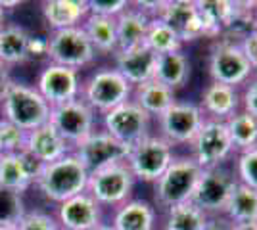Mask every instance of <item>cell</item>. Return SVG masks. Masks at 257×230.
Instances as JSON below:
<instances>
[{
    "mask_svg": "<svg viewBox=\"0 0 257 230\" xmlns=\"http://www.w3.org/2000/svg\"><path fill=\"white\" fill-rule=\"evenodd\" d=\"M88 171L77 159L73 152L64 155L62 159L43 165V171L37 178L35 186L48 201L62 203L69 197H75L86 192Z\"/></svg>",
    "mask_w": 257,
    "mask_h": 230,
    "instance_id": "6da1fadb",
    "label": "cell"
},
{
    "mask_svg": "<svg viewBox=\"0 0 257 230\" xmlns=\"http://www.w3.org/2000/svg\"><path fill=\"white\" fill-rule=\"evenodd\" d=\"M0 110L2 119L18 125L22 131L31 132L50 121L52 108L35 87L14 81L8 94L0 102Z\"/></svg>",
    "mask_w": 257,
    "mask_h": 230,
    "instance_id": "7a4b0ae2",
    "label": "cell"
},
{
    "mask_svg": "<svg viewBox=\"0 0 257 230\" xmlns=\"http://www.w3.org/2000/svg\"><path fill=\"white\" fill-rule=\"evenodd\" d=\"M202 169L190 155L175 157L167 171L154 182V199L156 205L167 209L190 201L194 188L200 180Z\"/></svg>",
    "mask_w": 257,
    "mask_h": 230,
    "instance_id": "3957f363",
    "label": "cell"
},
{
    "mask_svg": "<svg viewBox=\"0 0 257 230\" xmlns=\"http://www.w3.org/2000/svg\"><path fill=\"white\" fill-rule=\"evenodd\" d=\"M131 96H133V87L119 75L115 67L96 69L81 88V100L100 115L128 102Z\"/></svg>",
    "mask_w": 257,
    "mask_h": 230,
    "instance_id": "277c9868",
    "label": "cell"
},
{
    "mask_svg": "<svg viewBox=\"0 0 257 230\" xmlns=\"http://www.w3.org/2000/svg\"><path fill=\"white\" fill-rule=\"evenodd\" d=\"M207 69H209V77L213 83H221V85L234 88L246 85L255 71L242 52L240 43L230 41V39L215 41L209 52Z\"/></svg>",
    "mask_w": 257,
    "mask_h": 230,
    "instance_id": "5b68a950",
    "label": "cell"
},
{
    "mask_svg": "<svg viewBox=\"0 0 257 230\" xmlns=\"http://www.w3.org/2000/svg\"><path fill=\"white\" fill-rule=\"evenodd\" d=\"M137 178L127 163H115L88 173L86 194L96 199L100 207H119L131 199Z\"/></svg>",
    "mask_w": 257,
    "mask_h": 230,
    "instance_id": "8992f818",
    "label": "cell"
},
{
    "mask_svg": "<svg viewBox=\"0 0 257 230\" xmlns=\"http://www.w3.org/2000/svg\"><path fill=\"white\" fill-rule=\"evenodd\" d=\"M173 159H175V152L171 144L163 140L160 134H150L142 142L131 148L125 163L137 180L156 182L167 171Z\"/></svg>",
    "mask_w": 257,
    "mask_h": 230,
    "instance_id": "52a82bcc",
    "label": "cell"
},
{
    "mask_svg": "<svg viewBox=\"0 0 257 230\" xmlns=\"http://www.w3.org/2000/svg\"><path fill=\"white\" fill-rule=\"evenodd\" d=\"M188 146H190V157L202 171L223 167L226 159H230L234 153L223 121L205 119Z\"/></svg>",
    "mask_w": 257,
    "mask_h": 230,
    "instance_id": "ba28073f",
    "label": "cell"
},
{
    "mask_svg": "<svg viewBox=\"0 0 257 230\" xmlns=\"http://www.w3.org/2000/svg\"><path fill=\"white\" fill-rule=\"evenodd\" d=\"M236 184L238 180L234 173L228 171L225 165L215 167V169H205L200 175V180L194 188L190 201L198 209H202L207 217L223 215Z\"/></svg>",
    "mask_w": 257,
    "mask_h": 230,
    "instance_id": "9c48e42d",
    "label": "cell"
},
{
    "mask_svg": "<svg viewBox=\"0 0 257 230\" xmlns=\"http://www.w3.org/2000/svg\"><path fill=\"white\" fill-rule=\"evenodd\" d=\"M96 58V50L90 44L83 27H71L52 31L48 37V60L50 64L69 69H81L90 66Z\"/></svg>",
    "mask_w": 257,
    "mask_h": 230,
    "instance_id": "30bf717a",
    "label": "cell"
},
{
    "mask_svg": "<svg viewBox=\"0 0 257 230\" xmlns=\"http://www.w3.org/2000/svg\"><path fill=\"white\" fill-rule=\"evenodd\" d=\"M102 127L117 142L133 148L152 134V117L128 100L102 115Z\"/></svg>",
    "mask_w": 257,
    "mask_h": 230,
    "instance_id": "8fae6325",
    "label": "cell"
},
{
    "mask_svg": "<svg viewBox=\"0 0 257 230\" xmlns=\"http://www.w3.org/2000/svg\"><path fill=\"white\" fill-rule=\"evenodd\" d=\"M205 115L194 102H175L158 117V134L171 146H188L204 125Z\"/></svg>",
    "mask_w": 257,
    "mask_h": 230,
    "instance_id": "7c38bea8",
    "label": "cell"
},
{
    "mask_svg": "<svg viewBox=\"0 0 257 230\" xmlns=\"http://www.w3.org/2000/svg\"><path fill=\"white\" fill-rule=\"evenodd\" d=\"M60 136L71 148L83 142L88 134L96 131V113L86 106L83 100H71L50 110V121Z\"/></svg>",
    "mask_w": 257,
    "mask_h": 230,
    "instance_id": "4fadbf2b",
    "label": "cell"
},
{
    "mask_svg": "<svg viewBox=\"0 0 257 230\" xmlns=\"http://www.w3.org/2000/svg\"><path fill=\"white\" fill-rule=\"evenodd\" d=\"M128 152H131L128 146L117 142L104 129L88 134L83 142H79L73 148V153L77 155V159L85 165V169L88 173H94L98 169L127 161Z\"/></svg>",
    "mask_w": 257,
    "mask_h": 230,
    "instance_id": "5bb4252c",
    "label": "cell"
},
{
    "mask_svg": "<svg viewBox=\"0 0 257 230\" xmlns=\"http://www.w3.org/2000/svg\"><path fill=\"white\" fill-rule=\"evenodd\" d=\"M35 88L50 104V108H54V106H62L65 102L81 98L83 85H81V77L77 69L48 64L39 73Z\"/></svg>",
    "mask_w": 257,
    "mask_h": 230,
    "instance_id": "9a60e30c",
    "label": "cell"
},
{
    "mask_svg": "<svg viewBox=\"0 0 257 230\" xmlns=\"http://www.w3.org/2000/svg\"><path fill=\"white\" fill-rule=\"evenodd\" d=\"M158 18L179 33L182 44L205 39V25L196 0H163Z\"/></svg>",
    "mask_w": 257,
    "mask_h": 230,
    "instance_id": "2e32d148",
    "label": "cell"
},
{
    "mask_svg": "<svg viewBox=\"0 0 257 230\" xmlns=\"http://www.w3.org/2000/svg\"><path fill=\"white\" fill-rule=\"evenodd\" d=\"M43 171V163L31 153H0V188L14 192H27L37 182Z\"/></svg>",
    "mask_w": 257,
    "mask_h": 230,
    "instance_id": "e0dca14e",
    "label": "cell"
},
{
    "mask_svg": "<svg viewBox=\"0 0 257 230\" xmlns=\"http://www.w3.org/2000/svg\"><path fill=\"white\" fill-rule=\"evenodd\" d=\"M56 220L62 230H94L102 224V207L94 197L83 192L58 203Z\"/></svg>",
    "mask_w": 257,
    "mask_h": 230,
    "instance_id": "ac0fdd59",
    "label": "cell"
},
{
    "mask_svg": "<svg viewBox=\"0 0 257 230\" xmlns=\"http://www.w3.org/2000/svg\"><path fill=\"white\" fill-rule=\"evenodd\" d=\"M113 62H115L113 67L117 69L119 75L135 88L154 79L158 54H154L150 48L142 44V46L128 48V50H117L113 56Z\"/></svg>",
    "mask_w": 257,
    "mask_h": 230,
    "instance_id": "d6986e66",
    "label": "cell"
},
{
    "mask_svg": "<svg viewBox=\"0 0 257 230\" xmlns=\"http://www.w3.org/2000/svg\"><path fill=\"white\" fill-rule=\"evenodd\" d=\"M200 110L204 111L205 119L213 121H228L232 115H236L242 110V100L240 92L234 87H226L221 83H209L202 90L200 98Z\"/></svg>",
    "mask_w": 257,
    "mask_h": 230,
    "instance_id": "ffe728a7",
    "label": "cell"
},
{
    "mask_svg": "<svg viewBox=\"0 0 257 230\" xmlns=\"http://www.w3.org/2000/svg\"><path fill=\"white\" fill-rule=\"evenodd\" d=\"M25 152L31 153L35 159H39L43 165L52 163L62 159L64 155L73 152V148L60 136V132L54 129L50 123L27 132L25 140Z\"/></svg>",
    "mask_w": 257,
    "mask_h": 230,
    "instance_id": "44dd1931",
    "label": "cell"
},
{
    "mask_svg": "<svg viewBox=\"0 0 257 230\" xmlns=\"http://www.w3.org/2000/svg\"><path fill=\"white\" fill-rule=\"evenodd\" d=\"M43 18L50 31H62L71 27H81L88 18L86 0H44Z\"/></svg>",
    "mask_w": 257,
    "mask_h": 230,
    "instance_id": "7402d4cb",
    "label": "cell"
},
{
    "mask_svg": "<svg viewBox=\"0 0 257 230\" xmlns=\"http://www.w3.org/2000/svg\"><path fill=\"white\" fill-rule=\"evenodd\" d=\"M113 230H156L158 213L156 207L146 199H128L115 207L109 222Z\"/></svg>",
    "mask_w": 257,
    "mask_h": 230,
    "instance_id": "603a6c76",
    "label": "cell"
},
{
    "mask_svg": "<svg viewBox=\"0 0 257 230\" xmlns=\"http://www.w3.org/2000/svg\"><path fill=\"white\" fill-rule=\"evenodd\" d=\"M131 100L139 106L140 110L146 111L150 117L158 119L177 102V92L171 90L169 87H165V85H161L160 81L152 79L148 83L133 88Z\"/></svg>",
    "mask_w": 257,
    "mask_h": 230,
    "instance_id": "cb8c5ba5",
    "label": "cell"
},
{
    "mask_svg": "<svg viewBox=\"0 0 257 230\" xmlns=\"http://www.w3.org/2000/svg\"><path fill=\"white\" fill-rule=\"evenodd\" d=\"M190 73H192L190 58H188V54H184L182 50L158 56L154 79L160 81L161 85L169 87L171 90H175V92L188 83Z\"/></svg>",
    "mask_w": 257,
    "mask_h": 230,
    "instance_id": "d4e9b609",
    "label": "cell"
},
{
    "mask_svg": "<svg viewBox=\"0 0 257 230\" xmlns=\"http://www.w3.org/2000/svg\"><path fill=\"white\" fill-rule=\"evenodd\" d=\"M148 25H150V18L131 4V8L127 12H123L115 20L119 50L142 46L146 33H148Z\"/></svg>",
    "mask_w": 257,
    "mask_h": 230,
    "instance_id": "484cf974",
    "label": "cell"
},
{
    "mask_svg": "<svg viewBox=\"0 0 257 230\" xmlns=\"http://www.w3.org/2000/svg\"><path fill=\"white\" fill-rule=\"evenodd\" d=\"M81 27L88 37L90 44L94 46L96 54L115 56V52L119 50L115 20H107V18H100V16H88Z\"/></svg>",
    "mask_w": 257,
    "mask_h": 230,
    "instance_id": "4316f807",
    "label": "cell"
},
{
    "mask_svg": "<svg viewBox=\"0 0 257 230\" xmlns=\"http://www.w3.org/2000/svg\"><path fill=\"white\" fill-rule=\"evenodd\" d=\"M226 219L234 226L238 224H253L257 222V192L246 184H236L234 192L225 207Z\"/></svg>",
    "mask_w": 257,
    "mask_h": 230,
    "instance_id": "83f0119b",
    "label": "cell"
},
{
    "mask_svg": "<svg viewBox=\"0 0 257 230\" xmlns=\"http://www.w3.org/2000/svg\"><path fill=\"white\" fill-rule=\"evenodd\" d=\"M27 39L29 33L22 25L6 23L0 29V64L12 67L27 62Z\"/></svg>",
    "mask_w": 257,
    "mask_h": 230,
    "instance_id": "f1b7e54d",
    "label": "cell"
},
{
    "mask_svg": "<svg viewBox=\"0 0 257 230\" xmlns=\"http://www.w3.org/2000/svg\"><path fill=\"white\" fill-rule=\"evenodd\" d=\"M226 132L234 152L242 153L257 148V119L240 110L228 121H225Z\"/></svg>",
    "mask_w": 257,
    "mask_h": 230,
    "instance_id": "f546056e",
    "label": "cell"
},
{
    "mask_svg": "<svg viewBox=\"0 0 257 230\" xmlns=\"http://www.w3.org/2000/svg\"><path fill=\"white\" fill-rule=\"evenodd\" d=\"M144 46L150 48L154 54L160 56L182 50V41L179 33L173 27H169L163 20L152 18L150 25H148V33L144 39Z\"/></svg>",
    "mask_w": 257,
    "mask_h": 230,
    "instance_id": "4dcf8cb0",
    "label": "cell"
},
{
    "mask_svg": "<svg viewBox=\"0 0 257 230\" xmlns=\"http://www.w3.org/2000/svg\"><path fill=\"white\" fill-rule=\"evenodd\" d=\"M207 215L202 209H198L192 201H186L181 205L165 211L163 230H205Z\"/></svg>",
    "mask_w": 257,
    "mask_h": 230,
    "instance_id": "1f68e13d",
    "label": "cell"
},
{
    "mask_svg": "<svg viewBox=\"0 0 257 230\" xmlns=\"http://www.w3.org/2000/svg\"><path fill=\"white\" fill-rule=\"evenodd\" d=\"M25 213L23 194L0 188V226H16Z\"/></svg>",
    "mask_w": 257,
    "mask_h": 230,
    "instance_id": "d6a6232c",
    "label": "cell"
},
{
    "mask_svg": "<svg viewBox=\"0 0 257 230\" xmlns=\"http://www.w3.org/2000/svg\"><path fill=\"white\" fill-rule=\"evenodd\" d=\"M236 180L257 192V148L238 153L236 157Z\"/></svg>",
    "mask_w": 257,
    "mask_h": 230,
    "instance_id": "836d02e7",
    "label": "cell"
},
{
    "mask_svg": "<svg viewBox=\"0 0 257 230\" xmlns=\"http://www.w3.org/2000/svg\"><path fill=\"white\" fill-rule=\"evenodd\" d=\"M27 132L10 121L0 119V148L2 153H20L25 150Z\"/></svg>",
    "mask_w": 257,
    "mask_h": 230,
    "instance_id": "e575fe53",
    "label": "cell"
},
{
    "mask_svg": "<svg viewBox=\"0 0 257 230\" xmlns=\"http://www.w3.org/2000/svg\"><path fill=\"white\" fill-rule=\"evenodd\" d=\"M88 16H100L107 20H117L123 12L131 8V0H86Z\"/></svg>",
    "mask_w": 257,
    "mask_h": 230,
    "instance_id": "d590c367",
    "label": "cell"
},
{
    "mask_svg": "<svg viewBox=\"0 0 257 230\" xmlns=\"http://www.w3.org/2000/svg\"><path fill=\"white\" fill-rule=\"evenodd\" d=\"M16 226L18 230H62L56 217L43 211H27Z\"/></svg>",
    "mask_w": 257,
    "mask_h": 230,
    "instance_id": "8d00e7d4",
    "label": "cell"
},
{
    "mask_svg": "<svg viewBox=\"0 0 257 230\" xmlns=\"http://www.w3.org/2000/svg\"><path fill=\"white\" fill-rule=\"evenodd\" d=\"M240 100H242V110L257 119V77L249 79L246 83L244 92L240 94Z\"/></svg>",
    "mask_w": 257,
    "mask_h": 230,
    "instance_id": "74e56055",
    "label": "cell"
},
{
    "mask_svg": "<svg viewBox=\"0 0 257 230\" xmlns=\"http://www.w3.org/2000/svg\"><path fill=\"white\" fill-rule=\"evenodd\" d=\"M48 58V37L29 35L27 39V60H43Z\"/></svg>",
    "mask_w": 257,
    "mask_h": 230,
    "instance_id": "f35d334b",
    "label": "cell"
},
{
    "mask_svg": "<svg viewBox=\"0 0 257 230\" xmlns=\"http://www.w3.org/2000/svg\"><path fill=\"white\" fill-rule=\"evenodd\" d=\"M240 48H242L244 56L247 58V62L251 64V67L257 69V20L253 29L240 39Z\"/></svg>",
    "mask_w": 257,
    "mask_h": 230,
    "instance_id": "ab89813d",
    "label": "cell"
},
{
    "mask_svg": "<svg viewBox=\"0 0 257 230\" xmlns=\"http://www.w3.org/2000/svg\"><path fill=\"white\" fill-rule=\"evenodd\" d=\"M205 230H234V224L226 219L225 215H211V217H207Z\"/></svg>",
    "mask_w": 257,
    "mask_h": 230,
    "instance_id": "60d3db41",
    "label": "cell"
},
{
    "mask_svg": "<svg viewBox=\"0 0 257 230\" xmlns=\"http://www.w3.org/2000/svg\"><path fill=\"white\" fill-rule=\"evenodd\" d=\"M14 85V79H12L10 67H6L4 64H0V102L4 100V96L8 94L10 87Z\"/></svg>",
    "mask_w": 257,
    "mask_h": 230,
    "instance_id": "b9f144b4",
    "label": "cell"
},
{
    "mask_svg": "<svg viewBox=\"0 0 257 230\" xmlns=\"http://www.w3.org/2000/svg\"><path fill=\"white\" fill-rule=\"evenodd\" d=\"M20 4H22L20 0H12V2H8V0H0V6H2L6 12L14 10V8H16V6H20Z\"/></svg>",
    "mask_w": 257,
    "mask_h": 230,
    "instance_id": "7bdbcfd3",
    "label": "cell"
},
{
    "mask_svg": "<svg viewBox=\"0 0 257 230\" xmlns=\"http://www.w3.org/2000/svg\"><path fill=\"white\" fill-rule=\"evenodd\" d=\"M234 230H257V222H253V224H238V226H234Z\"/></svg>",
    "mask_w": 257,
    "mask_h": 230,
    "instance_id": "ee69618b",
    "label": "cell"
},
{
    "mask_svg": "<svg viewBox=\"0 0 257 230\" xmlns=\"http://www.w3.org/2000/svg\"><path fill=\"white\" fill-rule=\"evenodd\" d=\"M6 14H8V12L4 10V8H2V6H0V29H2V27H4V25H6Z\"/></svg>",
    "mask_w": 257,
    "mask_h": 230,
    "instance_id": "f6af8a7d",
    "label": "cell"
},
{
    "mask_svg": "<svg viewBox=\"0 0 257 230\" xmlns=\"http://www.w3.org/2000/svg\"><path fill=\"white\" fill-rule=\"evenodd\" d=\"M94 230H113V226H111V224H107V222H102V224H98Z\"/></svg>",
    "mask_w": 257,
    "mask_h": 230,
    "instance_id": "bcb514c9",
    "label": "cell"
},
{
    "mask_svg": "<svg viewBox=\"0 0 257 230\" xmlns=\"http://www.w3.org/2000/svg\"><path fill=\"white\" fill-rule=\"evenodd\" d=\"M0 230H18V226H0Z\"/></svg>",
    "mask_w": 257,
    "mask_h": 230,
    "instance_id": "7dc6e473",
    "label": "cell"
},
{
    "mask_svg": "<svg viewBox=\"0 0 257 230\" xmlns=\"http://www.w3.org/2000/svg\"><path fill=\"white\" fill-rule=\"evenodd\" d=\"M156 230H163V228H156Z\"/></svg>",
    "mask_w": 257,
    "mask_h": 230,
    "instance_id": "c3c4849f",
    "label": "cell"
},
{
    "mask_svg": "<svg viewBox=\"0 0 257 230\" xmlns=\"http://www.w3.org/2000/svg\"><path fill=\"white\" fill-rule=\"evenodd\" d=\"M0 153H2V148H0Z\"/></svg>",
    "mask_w": 257,
    "mask_h": 230,
    "instance_id": "681fc988",
    "label": "cell"
},
{
    "mask_svg": "<svg viewBox=\"0 0 257 230\" xmlns=\"http://www.w3.org/2000/svg\"><path fill=\"white\" fill-rule=\"evenodd\" d=\"M255 4H257V2H255Z\"/></svg>",
    "mask_w": 257,
    "mask_h": 230,
    "instance_id": "f907efd6",
    "label": "cell"
}]
</instances>
